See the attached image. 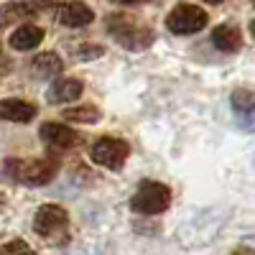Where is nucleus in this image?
Wrapping results in <instances>:
<instances>
[{"instance_id":"nucleus-1","label":"nucleus","mask_w":255,"mask_h":255,"mask_svg":"<svg viewBox=\"0 0 255 255\" xmlns=\"http://www.w3.org/2000/svg\"><path fill=\"white\" fill-rule=\"evenodd\" d=\"M108 31L123 49H130V51H143L153 44V31L138 26L135 18H128L123 13L108 18Z\"/></svg>"},{"instance_id":"nucleus-2","label":"nucleus","mask_w":255,"mask_h":255,"mask_svg":"<svg viewBox=\"0 0 255 255\" xmlns=\"http://www.w3.org/2000/svg\"><path fill=\"white\" fill-rule=\"evenodd\" d=\"M5 176L26 186H44L56 176V163L44 158H28V161L10 158L5 161Z\"/></svg>"},{"instance_id":"nucleus-3","label":"nucleus","mask_w":255,"mask_h":255,"mask_svg":"<svg viewBox=\"0 0 255 255\" xmlns=\"http://www.w3.org/2000/svg\"><path fill=\"white\" fill-rule=\"evenodd\" d=\"M67 227H69V215L59 204H44L33 217V230L51 243L67 240Z\"/></svg>"},{"instance_id":"nucleus-4","label":"nucleus","mask_w":255,"mask_h":255,"mask_svg":"<svg viewBox=\"0 0 255 255\" xmlns=\"http://www.w3.org/2000/svg\"><path fill=\"white\" fill-rule=\"evenodd\" d=\"M171 204V191L161 181H143L140 189L133 194L130 207L140 215H161Z\"/></svg>"},{"instance_id":"nucleus-5","label":"nucleus","mask_w":255,"mask_h":255,"mask_svg":"<svg viewBox=\"0 0 255 255\" xmlns=\"http://www.w3.org/2000/svg\"><path fill=\"white\" fill-rule=\"evenodd\" d=\"M166 26L171 33L186 36V33H197L207 26V13L199 5H191V3H181L176 5L166 18Z\"/></svg>"},{"instance_id":"nucleus-6","label":"nucleus","mask_w":255,"mask_h":255,"mask_svg":"<svg viewBox=\"0 0 255 255\" xmlns=\"http://www.w3.org/2000/svg\"><path fill=\"white\" fill-rule=\"evenodd\" d=\"M128 153H130V145H128L123 138H113V135L100 138L90 151L92 161L105 166V168H110V171H118V168L125 163Z\"/></svg>"},{"instance_id":"nucleus-7","label":"nucleus","mask_w":255,"mask_h":255,"mask_svg":"<svg viewBox=\"0 0 255 255\" xmlns=\"http://www.w3.org/2000/svg\"><path fill=\"white\" fill-rule=\"evenodd\" d=\"M38 135L51 151H69V148H74L82 140L79 133H74L72 128L61 125V123H44L41 130H38Z\"/></svg>"},{"instance_id":"nucleus-8","label":"nucleus","mask_w":255,"mask_h":255,"mask_svg":"<svg viewBox=\"0 0 255 255\" xmlns=\"http://www.w3.org/2000/svg\"><path fill=\"white\" fill-rule=\"evenodd\" d=\"M56 15H59V23H61V26H69V28L90 26L92 18H95L92 8L82 5V3H67V5H61V8L56 10Z\"/></svg>"},{"instance_id":"nucleus-9","label":"nucleus","mask_w":255,"mask_h":255,"mask_svg":"<svg viewBox=\"0 0 255 255\" xmlns=\"http://www.w3.org/2000/svg\"><path fill=\"white\" fill-rule=\"evenodd\" d=\"M82 90H84V87H82V82H79V79H56L51 87H49L46 97H49L51 105L74 102V100L82 97Z\"/></svg>"},{"instance_id":"nucleus-10","label":"nucleus","mask_w":255,"mask_h":255,"mask_svg":"<svg viewBox=\"0 0 255 255\" xmlns=\"http://www.w3.org/2000/svg\"><path fill=\"white\" fill-rule=\"evenodd\" d=\"M0 118L10 123H28L36 118V108L26 100H0Z\"/></svg>"},{"instance_id":"nucleus-11","label":"nucleus","mask_w":255,"mask_h":255,"mask_svg":"<svg viewBox=\"0 0 255 255\" xmlns=\"http://www.w3.org/2000/svg\"><path fill=\"white\" fill-rule=\"evenodd\" d=\"M41 41H44V28H38L33 23H26L10 36V46L18 49V51H28V49H36Z\"/></svg>"},{"instance_id":"nucleus-12","label":"nucleus","mask_w":255,"mask_h":255,"mask_svg":"<svg viewBox=\"0 0 255 255\" xmlns=\"http://www.w3.org/2000/svg\"><path fill=\"white\" fill-rule=\"evenodd\" d=\"M212 44L220 51H238L240 44H243V36L235 26H217L212 31Z\"/></svg>"},{"instance_id":"nucleus-13","label":"nucleus","mask_w":255,"mask_h":255,"mask_svg":"<svg viewBox=\"0 0 255 255\" xmlns=\"http://www.w3.org/2000/svg\"><path fill=\"white\" fill-rule=\"evenodd\" d=\"M38 8L36 5H28V3H3L0 5V26H10L15 20H23V18H31Z\"/></svg>"},{"instance_id":"nucleus-14","label":"nucleus","mask_w":255,"mask_h":255,"mask_svg":"<svg viewBox=\"0 0 255 255\" xmlns=\"http://www.w3.org/2000/svg\"><path fill=\"white\" fill-rule=\"evenodd\" d=\"M64 120H69V123H84V125H95L100 120V110L92 108V105H79V108H69V110H64L61 113Z\"/></svg>"},{"instance_id":"nucleus-15","label":"nucleus","mask_w":255,"mask_h":255,"mask_svg":"<svg viewBox=\"0 0 255 255\" xmlns=\"http://www.w3.org/2000/svg\"><path fill=\"white\" fill-rule=\"evenodd\" d=\"M61 59L56 56V54H41V56H36L33 59V72L38 74V77H54V74H59L61 72Z\"/></svg>"},{"instance_id":"nucleus-16","label":"nucleus","mask_w":255,"mask_h":255,"mask_svg":"<svg viewBox=\"0 0 255 255\" xmlns=\"http://www.w3.org/2000/svg\"><path fill=\"white\" fill-rule=\"evenodd\" d=\"M232 108L238 113H253L255 110V95L248 90H235L232 92Z\"/></svg>"},{"instance_id":"nucleus-17","label":"nucleus","mask_w":255,"mask_h":255,"mask_svg":"<svg viewBox=\"0 0 255 255\" xmlns=\"http://www.w3.org/2000/svg\"><path fill=\"white\" fill-rule=\"evenodd\" d=\"M0 255H36L23 240H10L5 245H0Z\"/></svg>"},{"instance_id":"nucleus-18","label":"nucleus","mask_w":255,"mask_h":255,"mask_svg":"<svg viewBox=\"0 0 255 255\" xmlns=\"http://www.w3.org/2000/svg\"><path fill=\"white\" fill-rule=\"evenodd\" d=\"M77 54H79V59H87V61H90V59L100 56V54H102V49H100V46H82Z\"/></svg>"},{"instance_id":"nucleus-19","label":"nucleus","mask_w":255,"mask_h":255,"mask_svg":"<svg viewBox=\"0 0 255 255\" xmlns=\"http://www.w3.org/2000/svg\"><path fill=\"white\" fill-rule=\"evenodd\" d=\"M232 255H255V253H253L250 248H238V250L232 253Z\"/></svg>"},{"instance_id":"nucleus-20","label":"nucleus","mask_w":255,"mask_h":255,"mask_svg":"<svg viewBox=\"0 0 255 255\" xmlns=\"http://www.w3.org/2000/svg\"><path fill=\"white\" fill-rule=\"evenodd\" d=\"M250 31H253V36H255V20H253V26H250Z\"/></svg>"}]
</instances>
